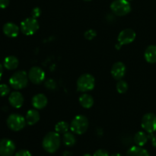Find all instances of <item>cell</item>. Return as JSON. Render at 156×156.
<instances>
[{
  "label": "cell",
  "mask_w": 156,
  "mask_h": 156,
  "mask_svg": "<svg viewBox=\"0 0 156 156\" xmlns=\"http://www.w3.org/2000/svg\"><path fill=\"white\" fill-rule=\"evenodd\" d=\"M2 74H3V66H2V65L0 63V80H1Z\"/></svg>",
  "instance_id": "obj_33"
},
{
  "label": "cell",
  "mask_w": 156,
  "mask_h": 156,
  "mask_svg": "<svg viewBox=\"0 0 156 156\" xmlns=\"http://www.w3.org/2000/svg\"><path fill=\"white\" fill-rule=\"evenodd\" d=\"M60 136L58 133L49 132L45 135L42 141L44 150L49 153H54L60 146Z\"/></svg>",
  "instance_id": "obj_1"
},
{
  "label": "cell",
  "mask_w": 156,
  "mask_h": 156,
  "mask_svg": "<svg viewBox=\"0 0 156 156\" xmlns=\"http://www.w3.org/2000/svg\"><path fill=\"white\" fill-rule=\"evenodd\" d=\"M19 61L18 58L15 56H9L5 58L3 66L8 70H14L18 68Z\"/></svg>",
  "instance_id": "obj_19"
},
{
  "label": "cell",
  "mask_w": 156,
  "mask_h": 156,
  "mask_svg": "<svg viewBox=\"0 0 156 156\" xmlns=\"http://www.w3.org/2000/svg\"><path fill=\"white\" fill-rule=\"evenodd\" d=\"M128 1H130V0H128Z\"/></svg>",
  "instance_id": "obj_37"
},
{
  "label": "cell",
  "mask_w": 156,
  "mask_h": 156,
  "mask_svg": "<svg viewBox=\"0 0 156 156\" xmlns=\"http://www.w3.org/2000/svg\"><path fill=\"white\" fill-rule=\"evenodd\" d=\"M83 156H91L90 154H85V155H84Z\"/></svg>",
  "instance_id": "obj_35"
},
{
  "label": "cell",
  "mask_w": 156,
  "mask_h": 156,
  "mask_svg": "<svg viewBox=\"0 0 156 156\" xmlns=\"http://www.w3.org/2000/svg\"><path fill=\"white\" fill-rule=\"evenodd\" d=\"M136 37V34L133 29L126 28L120 32L117 37L118 43L121 45H126L133 42Z\"/></svg>",
  "instance_id": "obj_10"
},
{
  "label": "cell",
  "mask_w": 156,
  "mask_h": 156,
  "mask_svg": "<svg viewBox=\"0 0 156 156\" xmlns=\"http://www.w3.org/2000/svg\"><path fill=\"white\" fill-rule=\"evenodd\" d=\"M79 101L81 106L84 108H86V109L91 108L93 106L94 102L92 96L88 94H86V93H84V94H82L79 97Z\"/></svg>",
  "instance_id": "obj_20"
},
{
  "label": "cell",
  "mask_w": 156,
  "mask_h": 156,
  "mask_svg": "<svg viewBox=\"0 0 156 156\" xmlns=\"http://www.w3.org/2000/svg\"><path fill=\"white\" fill-rule=\"evenodd\" d=\"M20 27L13 22H7L3 25L2 31L8 37H16L19 34Z\"/></svg>",
  "instance_id": "obj_13"
},
{
  "label": "cell",
  "mask_w": 156,
  "mask_h": 156,
  "mask_svg": "<svg viewBox=\"0 0 156 156\" xmlns=\"http://www.w3.org/2000/svg\"><path fill=\"white\" fill-rule=\"evenodd\" d=\"M76 85L79 91L83 93L88 92L94 89L95 86V79L92 75L85 73L79 76L76 82Z\"/></svg>",
  "instance_id": "obj_4"
},
{
  "label": "cell",
  "mask_w": 156,
  "mask_h": 156,
  "mask_svg": "<svg viewBox=\"0 0 156 156\" xmlns=\"http://www.w3.org/2000/svg\"><path fill=\"white\" fill-rule=\"evenodd\" d=\"M10 92V88L6 84H1L0 85V96L5 97L7 96Z\"/></svg>",
  "instance_id": "obj_26"
},
{
  "label": "cell",
  "mask_w": 156,
  "mask_h": 156,
  "mask_svg": "<svg viewBox=\"0 0 156 156\" xmlns=\"http://www.w3.org/2000/svg\"><path fill=\"white\" fill-rule=\"evenodd\" d=\"M15 144L9 139L0 140V156H12L15 153Z\"/></svg>",
  "instance_id": "obj_11"
},
{
  "label": "cell",
  "mask_w": 156,
  "mask_h": 156,
  "mask_svg": "<svg viewBox=\"0 0 156 156\" xmlns=\"http://www.w3.org/2000/svg\"><path fill=\"white\" fill-rule=\"evenodd\" d=\"M83 1H85V2H90V1H91V0H83Z\"/></svg>",
  "instance_id": "obj_36"
},
{
  "label": "cell",
  "mask_w": 156,
  "mask_h": 156,
  "mask_svg": "<svg viewBox=\"0 0 156 156\" xmlns=\"http://www.w3.org/2000/svg\"><path fill=\"white\" fill-rule=\"evenodd\" d=\"M40 27L39 22L36 18H27L21 21L20 30L26 36H30L36 33Z\"/></svg>",
  "instance_id": "obj_7"
},
{
  "label": "cell",
  "mask_w": 156,
  "mask_h": 156,
  "mask_svg": "<svg viewBox=\"0 0 156 156\" xmlns=\"http://www.w3.org/2000/svg\"><path fill=\"white\" fill-rule=\"evenodd\" d=\"M144 57L146 62L149 63L156 62V45H150L146 49L144 53Z\"/></svg>",
  "instance_id": "obj_17"
},
{
  "label": "cell",
  "mask_w": 156,
  "mask_h": 156,
  "mask_svg": "<svg viewBox=\"0 0 156 156\" xmlns=\"http://www.w3.org/2000/svg\"><path fill=\"white\" fill-rule=\"evenodd\" d=\"M97 36V32L94 29H88L84 34V37L88 41H91Z\"/></svg>",
  "instance_id": "obj_25"
},
{
  "label": "cell",
  "mask_w": 156,
  "mask_h": 156,
  "mask_svg": "<svg viewBox=\"0 0 156 156\" xmlns=\"http://www.w3.org/2000/svg\"><path fill=\"white\" fill-rule=\"evenodd\" d=\"M111 9L117 16H125L131 12V5L128 0H114L111 4Z\"/></svg>",
  "instance_id": "obj_5"
},
{
  "label": "cell",
  "mask_w": 156,
  "mask_h": 156,
  "mask_svg": "<svg viewBox=\"0 0 156 156\" xmlns=\"http://www.w3.org/2000/svg\"><path fill=\"white\" fill-rule=\"evenodd\" d=\"M111 156H122V155L119 153H115V154H113V155H111Z\"/></svg>",
  "instance_id": "obj_34"
},
{
  "label": "cell",
  "mask_w": 156,
  "mask_h": 156,
  "mask_svg": "<svg viewBox=\"0 0 156 156\" xmlns=\"http://www.w3.org/2000/svg\"><path fill=\"white\" fill-rule=\"evenodd\" d=\"M126 156H150L149 152L143 146H133L128 149Z\"/></svg>",
  "instance_id": "obj_18"
},
{
  "label": "cell",
  "mask_w": 156,
  "mask_h": 156,
  "mask_svg": "<svg viewBox=\"0 0 156 156\" xmlns=\"http://www.w3.org/2000/svg\"><path fill=\"white\" fill-rule=\"evenodd\" d=\"M134 143L136 144V146H143L146 144L149 140V136L143 131L137 132L134 136Z\"/></svg>",
  "instance_id": "obj_21"
},
{
  "label": "cell",
  "mask_w": 156,
  "mask_h": 156,
  "mask_svg": "<svg viewBox=\"0 0 156 156\" xmlns=\"http://www.w3.org/2000/svg\"><path fill=\"white\" fill-rule=\"evenodd\" d=\"M9 0H0V9H5L9 6Z\"/></svg>",
  "instance_id": "obj_31"
},
{
  "label": "cell",
  "mask_w": 156,
  "mask_h": 156,
  "mask_svg": "<svg viewBox=\"0 0 156 156\" xmlns=\"http://www.w3.org/2000/svg\"><path fill=\"white\" fill-rule=\"evenodd\" d=\"M126 67L122 62H117L112 66L111 73L112 77L116 80H121L126 75Z\"/></svg>",
  "instance_id": "obj_12"
},
{
  "label": "cell",
  "mask_w": 156,
  "mask_h": 156,
  "mask_svg": "<svg viewBox=\"0 0 156 156\" xmlns=\"http://www.w3.org/2000/svg\"><path fill=\"white\" fill-rule=\"evenodd\" d=\"M46 88H48L50 90H54L56 87V84L55 81H53V79H49L48 81H47L45 83Z\"/></svg>",
  "instance_id": "obj_27"
},
{
  "label": "cell",
  "mask_w": 156,
  "mask_h": 156,
  "mask_svg": "<svg viewBox=\"0 0 156 156\" xmlns=\"http://www.w3.org/2000/svg\"><path fill=\"white\" fill-rule=\"evenodd\" d=\"M93 156H109V153L105 149H98L94 152Z\"/></svg>",
  "instance_id": "obj_29"
},
{
  "label": "cell",
  "mask_w": 156,
  "mask_h": 156,
  "mask_svg": "<svg viewBox=\"0 0 156 156\" xmlns=\"http://www.w3.org/2000/svg\"><path fill=\"white\" fill-rule=\"evenodd\" d=\"M28 79L30 82L34 85H40L45 79V73L39 66H33L30 69L28 73Z\"/></svg>",
  "instance_id": "obj_9"
},
{
  "label": "cell",
  "mask_w": 156,
  "mask_h": 156,
  "mask_svg": "<svg viewBox=\"0 0 156 156\" xmlns=\"http://www.w3.org/2000/svg\"><path fill=\"white\" fill-rule=\"evenodd\" d=\"M89 122L88 118L84 115H77L73 119L70 123V129L74 134L82 135L88 129Z\"/></svg>",
  "instance_id": "obj_2"
},
{
  "label": "cell",
  "mask_w": 156,
  "mask_h": 156,
  "mask_svg": "<svg viewBox=\"0 0 156 156\" xmlns=\"http://www.w3.org/2000/svg\"><path fill=\"white\" fill-rule=\"evenodd\" d=\"M62 142H63L64 145L68 147H71L73 146L76 143V138L75 136L74 133L73 132L69 133L67 132L63 134V137H62Z\"/></svg>",
  "instance_id": "obj_22"
},
{
  "label": "cell",
  "mask_w": 156,
  "mask_h": 156,
  "mask_svg": "<svg viewBox=\"0 0 156 156\" xmlns=\"http://www.w3.org/2000/svg\"><path fill=\"white\" fill-rule=\"evenodd\" d=\"M116 88L118 93L120 94H124L128 90V84L127 82L123 80H119L118 82L116 85Z\"/></svg>",
  "instance_id": "obj_24"
},
{
  "label": "cell",
  "mask_w": 156,
  "mask_h": 156,
  "mask_svg": "<svg viewBox=\"0 0 156 156\" xmlns=\"http://www.w3.org/2000/svg\"><path fill=\"white\" fill-rule=\"evenodd\" d=\"M70 129V125L67 122L59 121L55 126V131L59 134H64Z\"/></svg>",
  "instance_id": "obj_23"
},
{
  "label": "cell",
  "mask_w": 156,
  "mask_h": 156,
  "mask_svg": "<svg viewBox=\"0 0 156 156\" xmlns=\"http://www.w3.org/2000/svg\"><path fill=\"white\" fill-rule=\"evenodd\" d=\"M152 144L154 147L156 148V134L155 135H152Z\"/></svg>",
  "instance_id": "obj_32"
},
{
  "label": "cell",
  "mask_w": 156,
  "mask_h": 156,
  "mask_svg": "<svg viewBox=\"0 0 156 156\" xmlns=\"http://www.w3.org/2000/svg\"><path fill=\"white\" fill-rule=\"evenodd\" d=\"M40 118H41V116L37 109L29 110L26 114V123L29 126H33V125L36 124L40 120Z\"/></svg>",
  "instance_id": "obj_16"
},
{
  "label": "cell",
  "mask_w": 156,
  "mask_h": 156,
  "mask_svg": "<svg viewBox=\"0 0 156 156\" xmlns=\"http://www.w3.org/2000/svg\"><path fill=\"white\" fill-rule=\"evenodd\" d=\"M15 156H31V154L28 150L21 149V150H19L18 152H16Z\"/></svg>",
  "instance_id": "obj_30"
},
{
  "label": "cell",
  "mask_w": 156,
  "mask_h": 156,
  "mask_svg": "<svg viewBox=\"0 0 156 156\" xmlns=\"http://www.w3.org/2000/svg\"><path fill=\"white\" fill-rule=\"evenodd\" d=\"M28 75L25 71L15 72L9 79V85L15 90L23 89L28 84Z\"/></svg>",
  "instance_id": "obj_3"
},
{
  "label": "cell",
  "mask_w": 156,
  "mask_h": 156,
  "mask_svg": "<svg viewBox=\"0 0 156 156\" xmlns=\"http://www.w3.org/2000/svg\"><path fill=\"white\" fill-rule=\"evenodd\" d=\"M142 128L149 134L156 131V114L148 113L143 117L141 120Z\"/></svg>",
  "instance_id": "obj_8"
},
{
  "label": "cell",
  "mask_w": 156,
  "mask_h": 156,
  "mask_svg": "<svg viewBox=\"0 0 156 156\" xmlns=\"http://www.w3.org/2000/svg\"><path fill=\"white\" fill-rule=\"evenodd\" d=\"M24 101V97H23L22 94L17 91L11 93L9 97V102L11 106L17 108V109L22 107Z\"/></svg>",
  "instance_id": "obj_15"
},
{
  "label": "cell",
  "mask_w": 156,
  "mask_h": 156,
  "mask_svg": "<svg viewBox=\"0 0 156 156\" xmlns=\"http://www.w3.org/2000/svg\"><path fill=\"white\" fill-rule=\"evenodd\" d=\"M41 9L39 7L34 8L33 10L31 11V17L34 18H37L41 16Z\"/></svg>",
  "instance_id": "obj_28"
},
{
  "label": "cell",
  "mask_w": 156,
  "mask_h": 156,
  "mask_svg": "<svg viewBox=\"0 0 156 156\" xmlns=\"http://www.w3.org/2000/svg\"><path fill=\"white\" fill-rule=\"evenodd\" d=\"M32 106L37 110H41L46 108L48 104V99L47 96L44 94H37L32 98Z\"/></svg>",
  "instance_id": "obj_14"
},
{
  "label": "cell",
  "mask_w": 156,
  "mask_h": 156,
  "mask_svg": "<svg viewBox=\"0 0 156 156\" xmlns=\"http://www.w3.org/2000/svg\"><path fill=\"white\" fill-rule=\"evenodd\" d=\"M7 126L11 130L20 131L24 129L26 125V120L23 116L18 114H12L9 116L6 120Z\"/></svg>",
  "instance_id": "obj_6"
}]
</instances>
